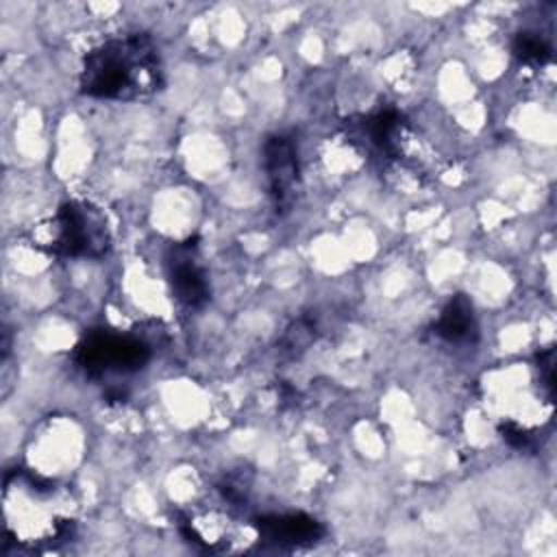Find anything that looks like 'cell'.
I'll return each instance as SVG.
<instances>
[{
  "instance_id": "6da1fadb",
  "label": "cell",
  "mask_w": 557,
  "mask_h": 557,
  "mask_svg": "<svg viewBox=\"0 0 557 557\" xmlns=\"http://www.w3.org/2000/svg\"><path fill=\"white\" fill-rule=\"evenodd\" d=\"M163 87V63L146 33L111 37L83 57L78 89L98 100H141Z\"/></svg>"
},
{
  "instance_id": "7a4b0ae2",
  "label": "cell",
  "mask_w": 557,
  "mask_h": 557,
  "mask_svg": "<svg viewBox=\"0 0 557 557\" xmlns=\"http://www.w3.org/2000/svg\"><path fill=\"white\" fill-rule=\"evenodd\" d=\"M111 233L104 213L89 202H65L52 215L39 244L61 259H98L109 250Z\"/></svg>"
},
{
  "instance_id": "3957f363",
  "label": "cell",
  "mask_w": 557,
  "mask_h": 557,
  "mask_svg": "<svg viewBox=\"0 0 557 557\" xmlns=\"http://www.w3.org/2000/svg\"><path fill=\"white\" fill-rule=\"evenodd\" d=\"M74 363L91 379L139 372L152 357V348L135 333L91 329L74 348Z\"/></svg>"
},
{
  "instance_id": "277c9868",
  "label": "cell",
  "mask_w": 557,
  "mask_h": 557,
  "mask_svg": "<svg viewBox=\"0 0 557 557\" xmlns=\"http://www.w3.org/2000/svg\"><path fill=\"white\" fill-rule=\"evenodd\" d=\"M165 274L174 298L187 309H200L209 302V283L198 261L196 239L172 244L165 252Z\"/></svg>"
},
{
  "instance_id": "5b68a950",
  "label": "cell",
  "mask_w": 557,
  "mask_h": 557,
  "mask_svg": "<svg viewBox=\"0 0 557 557\" xmlns=\"http://www.w3.org/2000/svg\"><path fill=\"white\" fill-rule=\"evenodd\" d=\"M263 170L276 211H287L300 181L298 148L287 135H270L263 144Z\"/></svg>"
},
{
  "instance_id": "8992f818",
  "label": "cell",
  "mask_w": 557,
  "mask_h": 557,
  "mask_svg": "<svg viewBox=\"0 0 557 557\" xmlns=\"http://www.w3.org/2000/svg\"><path fill=\"white\" fill-rule=\"evenodd\" d=\"M259 540L278 548L311 546L324 535V527L307 513H270L255 522Z\"/></svg>"
},
{
  "instance_id": "52a82bcc",
  "label": "cell",
  "mask_w": 557,
  "mask_h": 557,
  "mask_svg": "<svg viewBox=\"0 0 557 557\" xmlns=\"http://www.w3.org/2000/svg\"><path fill=\"white\" fill-rule=\"evenodd\" d=\"M357 137L363 139L368 150L385 159H398L403 152V115L394 109L374 111L357 124Z\"/></svg>"
},
{
  "instance_id": "ba28073f",
  "label": "cell",
  "mask_w": 557,
  "mask_h": 557,
  "mask_svg": "<svg viewBox=\"0 0 557 557\" xmlns=\"http://www.w3.org/2000/svg\"><path fill=\"white\" fill-rule=\"evenodd\" d=\"M435 333L450 344H472L479 337L474 307L468 296L457 294L444 305L435 322Z\"/></svg>"
},
{
  "instance_id": "9c48e42d",
  "label": "cell",
  "mask_w": 557,
  "mask_h": 557,
  "mask_svg": "<svg viewBox=\"0 0 557 557\" xmlns=\"http://www.w3.org/2000/svg\"><path fill=\"white\" fill-rule=\"evenodd\" d=\"M513 54L529 65H546L553 59V48L544 37L531 30H522L513 39Z\"/></svg>"
},
{
  "instance_id": "30bf717a",
  "label": "cell",
  "mask_w": 557,
  "mask_h": 557,
  "mask_svg": "<svg viewBox=\"0 0 557 557\" xmlns=\"http://www.w3.org/2000/svg\"><path fill=\"white\" fill-rule=\"evenodd\" d=\"M498 433L503 435V440L511 448H518V450H533L535 448V437L524 426H520L518 422H511V420L500 422Z\"/></svg>"
},
{
  "instance_id": "8fae6325",
  "label": "cell",
  "mask_w": 557,
  "mask_h": 557,
  "mask_svg": "<svg viewBox=\"0 0 557 557\" xmlns=\"http://www.w3.org/2000/svg\"><path fill=\"white\" fill-rule=\"evenodd\" d=\"M313 339V324L309 320H298L292 329H287L283 337L285 350H302Z\"/></svg>"
},
{
  "instance_id": "7c38bea8",
  "label": "cell",
  "mask_w": 557,
  "mask_h": 557,
  "mask_svg": "<svg viewBox=\"0 0 557 557\" xmlns=\"http://www.w3.org/2000/svg\"><path fill=\"white\" fill-rule=\"evenodd\" d=\"M537 370L542 379V387L546 389V396L555 398V348H546L537 355Z\"/></svg>"
}]
</instances>
